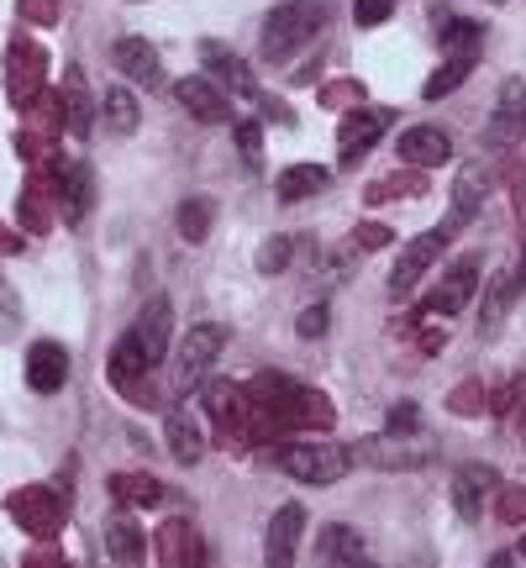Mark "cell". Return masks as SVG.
I'll use <instances>...</instances> for the list:
<instances>
[{
  "label": "cell",
  "instance_id": "1",
  "mask_svg": "<svg viewBox=\"0 0 526 568\" xmlns=\"http://www.w3.org/2000/svg\"><path fill=\"white\" fill-rule=\"evenodd\" d=\"M322 21H326V11L316 0H284V6H274L263 17V63H284L295 48H305V42L322 32Z\"/></svg>",
  "mask_w": 526,
  "mask_h": 568
},
{
  "label": "cell",
  "instance_id": "2",
  "mask_svg": "<svg viewBox=\"0 0 526 568\" xmlns=\"http://www.w3.org/2000/svg\"><path fill=\"white\" fill-rule=\"evenodd\" d=\"M6 510H11V521H17L27 537L48 542V537L63 527V516H69V495L53 485H27V489H17V495H6Z\"/></svg>",
  "mask_w": 526,
  "mask_h": 568
},
{
  "label": "cell",
  "instance_id": "3",
  "mask_svg": "<svg viewBox=\"0 0 526 568\" xmlns=\"http://www.w3.org/2000/svg\"><path fill=\"white\" fill-rule=\"evenodd\" d=\"M280 468L290 479H301V485H337L347 468H353V453L332 443H284Z\"/></svg>",
  "mask_w": 526,
  "mask_h": 568
},
{
  "label": "cell",
  "instance_id": "4",
  "mask_svg": "<svg viewBox=\"0 0 526 568\" xmlns=\"http://www.w3.org/2000/svg\"><path fill=\"white\" fill-rule=\"evenodd\" d=\"M42 74H48V59L32 38H11L6 48V95L17 111H32L42 101Z\"/></svg>",
  "mask_w": 526,
  "mask_h": 568
},
{
  "label": "cell",
  "instance_id": "5",
  "mask_svg": "<svg viewBox=\"0 0 526 568\" xmlns=\"http://www.w3.org/2000/svg\"><path fill=\"white\" fill-rule=\"evenodd\" d=\"M222 343H226V332L222 326H190L180 337V368H174V395H190V389L201 385L205 374H211V364L222 358Z\"/></svg>",
  "mask_w": 526,
  "mask_h": 568
},
{
  "label": "cell",
  "instance_id": "6",
  "mask_svg": "<svg viewBox=\"0 0 526 568\" xmlns=\"http://www.w3.org/2000/svg\"><path fill=\"white\" fill-rule=\"evenodd\" d=\"M205 410H211L216 432H222L232 447H247V443H253V406H247V389L216 379V385L205 389Z\"/></svg>",
  "mask_w": 526,
  "mask_h": 568
},
{
  "label": "cell",
  "instance_id": "7",
  "mask_svg": "<svg viewBox=\"0 0 526 568\" xmlns=\"http://www.w3.org/2000/svg\"><path fill=\"white\" fill-rule=\"evenodd\" d=\"M353 453V464H368V468H422V464H432V447L422 443V437H395V432H385V437H358V443L347 447Z\"/></svg>",
  "mask_w": 526,
  "mask_h": 568
},
{
  "label": "cell",
  "instance_id": "8",
  "mask_svg": "<svg viewBox=\"0 0 526 568\" xmlns=\"http://www.w3.org/2000/svg\"><path fill=\"white\" fill-rule=\"evenodd\" d=\"M485 142L489 148H506V153H516V142H526V84L522 80L500 84V101H495V111H489V122H485Z\"/></svg>",
  "mask_w": 526,
  "mask_h": 568
},
{
  "label": "cell",
  "instance_id": "9",
  "mask_svg": "<svg viewBox=\"0 0 526 568\" xmlns=\"http://www.w3.org/2000/svg\"><path fill=\"white\" fill-rule=\"evenodd\" d=\"M489 184H495V169H489V163H468V169H458V180H453V211H447V222L437 226L443 237L464 232V226L479 216V205H485Z\"/></svg>",
  "mask_w": 526,
  "mask_h": 568
},
{
  "label": "cell",
  "instance_id": "10",
  "mask_svg": "<svg viewBox=\"0 0 526 568\" xmlns=\"http://www.w3.org/2000/svg\"><path fill=\"white\" fill-rule=\"evenodd\" d=\"M447 237L443 232H422L416 243H405V253L395 258V274H390V301H405V295H416V284H422V274L437 258H443Z\"/></svg>",
  "mask_w": 526,
  "mask_h": 568
},
{
  "label": "cell",
  "instance_id": "11",
  "mask_svg": "<svg viewBox=\"0 0 526 568\" xmlns=\"http://www.w3.org/2000/svg\"><path fill=\"white\" fill-rule=\"evenodd\" d=\"M301 537H305V510L290 500V506L274 510V521H269V531H263V564L269 568H295Z\"/></svg>",
  "mask_w": 526,
  "mask_h": 568
},
{
  "label": "cell",
  "instance_id": "12",
  "mask_svg": "<svg viewBox=\"0 0 526 568\" xmlns=\"http://www.w3.org/2000/svg\"><path fill=\"white\" fill-rule=\"evenodd\" d=\"M159 568H211L205 537L190 521H180V516L159 527Z\"/></svg>",
  "mask_w": 526,
  "mask_h": 568
},
{
  "label": "cell",
  "instance_id": "13",
  "mask_svg": "<svg viewBox=\"0 0 526 568\" xmlns=\"http://www.w3.org/2000/svg\"><path fill=\"white\" fill-rule=\"evenodd\" d=\"M474 290H479V258L468 253V258H453V264H447L443 284L432 290L426 311H437V316H458V311L474 301Z\"/></svg>",
  "mask_w": 526,
  "mask_h": 568
},
{
  "label": "cell",
  "instance_id": "14",
  "mask_svg": "<svg viewBox=\"0 0 526 568\" xmlns=\"http://www.w3.org/2000/svg\"><path fill=\"white\" fill-rule=\"evenodd\" d=\"M390 122H395V111H353V116H343V126H337V148H343V163H358L374 148V142L390 132Z\"/></svg>",
  "mask_w": 526,
  "mask_h": 568
},
{
  "label": "cell",
  "instance_id": "15",
  "mask_svg": "<svg viewBox=\"0 0 526 568\" xmlns=\"http://www.w3.org/2000/svg\"><path fill=\"white\" fill-rule=\"evenodd\" d=\"M395 153H401L411 169H443L447 159H453V142H447L443 126H411V132H401V142H395Z\"/></svg>",
  "mask_w": 526,
  "mask_h": 568
},
{
  "label": "cell",
  "instance_id": "16",
  "mask_svg": "<svg viewBox=\"0 0 526 568\" xmlns=\"http://www.w3.org/2000/svg\"><path fill=\"white\" fill-rule=\"evenodd\" d=\"M495 489H500V474H495V468H485V464L458 468V474H453V510H458L464 521H474Z\"/></svg>",
  "mask_w": 526,
  "mask_h": 568
},
{
  "label": "cell",
  "instance_id": "17",
  "mask_svg": "<svg viewBox=\"0 0 526 568\" xmlns=\"http://www.w3.org/2000/svg\"><path fill=\"white\" fill-rule=\"evenodd\" d=\"M59 211H63V222L69 226H80L84 222V211H90V201H95V174H90V163L84 159H69L59 169Z\"/></svg>",
  "mask_w": 526,
  "mask_h": 568
},
{
  "label": "cell",
  "instance_id": "18",
  "mask_svg": "<svg viewBox=\"0 0 526 568\" xmlns=\"http://www.w3.org/2000/svg\"><path fill=\"white\" fill-rule=\"evenodd\" d=\"M111 59H117V69H122L132 84H142V90H159L163 84V63H159V48H153V42L122 38L111 48Z\"/></svg>",
  "mask_w": 526,
  "mask_h": 568
},
{
  "label": "cell",
  "instance_id": "19",
  "mask_svg": "<svg viewBox=\"0 0 526 568\" xmlns=\"http://www.w3.org/2000/svg\"><path fill=\"white\" fill-rule=\"evenodd\" d=\"M27 385L38 389V395H53V389L69 385V347L32 343V353H27Z\"/></svg>",
  "mask_w": 526,
  "mask_h": 568
},
{
  "label": "cell",
  "instance_id": "20",
  "mask_svg": "<svg viewBox=\"0 0 526 568\" xmlns=\"http://www.w3.org/2000/svg\"><path fill=\"white\" fill-rule=\"evenodd\" d=\"M180 105L195 116V122H205V126H216V122H226L232 111H226V95H222V84H211L205 74H190V80H180Z\"/></svg>",
  "mask_w": 526,
  "mask_h": 568
},
{
  "label": "cell",
  "instance_id": "21",
  "mask_svg": "<svg viewBox=\"0 0 526 568\" xmlns=\"http://www.w3.org/2000/svg\"><path fill=\"white\" fill-rule=\"evenodd\" d=\"M105 552H111L117 568H142L148 564V531L132 516H111L105 521Z\"/></svg>",
  "mask_w": 526,
  "mask_h": 568
},
{
  "label": "cell",
  "instance_id": "22",
  "mask_svg": "<svg viewBox=\"0 0 526 568\" xmlns=\"http://www.w3.org/2000/svg\"><path fill=\"white\" fill-rule=\"evenodd\" d=\"M132 337H138V347L148 353V364H163L169 337H174V311H169V301H148V311H142L138 326H132Z\"/></svg>",
  "mask_w": 526,
  "mask_h": 568
},
{
  "label": "cell",
  "instance_id": "23",
  "mask_svg": "<svg viewBox=\"0 0 526 568\" xmlns=\"http://www.w3.org/2000/svg\"><path fill=\"white\" fill-rule=\"evenodd\" d=\"M148 353L138 347V337L127 332L122 343H117V353H111V385L122 389L127 400H142V379H148Z\"/></svg>",
  "mask_w": 526,
  "mask_h": 568
},
{
  "label": "cell",
  "instance_id": "24",
  "mask_svg": "<svg viewBox=\"0 0 526 568\" xmlns=\"http://www.w3.org/2000/svg\"><path fill=\"white\" fill-rule=\"evenodd\" d=\"M201 63L226 84V90H237V95H259V84H253V69H247V63L237 59L232 48H222V42L205 38V42H201Z\"/></svg>",
  "mask_w": 526,
  "mask_h": 568
},
{
  "label": "cell",
  "instance_id": "25",
  "mask_svg": "<svg viewBox=\"0 0 526 568\" xmlns=\"http://www.w3.org/2000/svg\"><path fill=\"white\" fill-rule=\"evenodd\" d=\"M316 564L322 568H358L364 564V537L353 527H326L316 542Z\"/></svg>",
  "mask_w": 526,
  "mask_h": 568
},
{
  "label": "cell",
  "instance_id": "26",
  "mask_svg": "<svg viewBox=\"0 0 526 568\" xmlns=\"http://www.w3.org/2000/svg\"><path fill=\"white\" fill-rule=\"evenodd\" d=\"M163 443H169V453H174L184 468L201 464V453H205V437H201V426H195L190 410H169V422H163Z\"/></svg>",
  "mask_w": 526,
  "mask_h": 568
},
{
  "label": "cell",
  "instance_id": "27",
  "mask_svg": "<svg viewBox=\"0 0 526 568\" xmlns=\"http://www.w3.org/2000/svg\"><path fill=\"white\" fill-rule=\"evenodd\" d=\"M105 489H111L117 506H138V510H148V506H159L163 500V485L153 479V474H111Z\"/></svg>",
  "mask_w": 526,
  "mask_h": 568
},
{
  "label": "cell",
  "instance_id": "28",
  "mask_svg": "<svg viewBox=\"0 0 526 568\" xmlns=\"http://www.w3.org/2000/svg\"><path fill=\"white\" fill-rule=\"evenodd\" d=\"M522 290H516V268H500L495 280L485 284V305H479V322H485V332H495V326L506 322L510 301H516Z\"/></svg>",
  "mask_w": 526,
  "mask_h": 568
},
{
  "label": "cell",
  "instance_id": "29",
  "mask_svg": "<svg viewBox=\"0 0 526 568\" xmlns=\"http://www.w3.org/2000/svg\"><path fill=\"white\" fill-rule=\"evenodd\" d=\"M326 180H332V174L316 169V163H295V169H284L280 174V201L295 205V201H305V195H322Z\"/></svg>",
  "mask_w": 526,
  "mask_h": 568
},
{
  "label": "cell",
  "instance_id": "30",
  "mask_svg": "<svg viewBox=\"0 0 526 568\" xmlns=\"http://www.w3.org/2000/svg\"><path fill=\"white\" fill-rule=\"evenodd\" d=\"M437 42H443L447 59H479V42H485V27L479 21H447L443 32H437Z\"/></svg>",
  "mask_w": 526,
  "mask_h": 568
},
{
  "label": "cell",
  "instance_id": "31",
  "mask_svg": "<svg viewBox=\"0 0 526 568\" xmlns=\"http://www.w3.org/2000/svg\"><path fill=\"white\" fill-rule=\"evenodd\" d=\"M105 126H111L117 138H132V132H138V95H132L127 84H111V90H105Z\"/></svg>",
  "mask_w": 526,
  "mask_h": 568
},
{
  "label": "cell",
  "instance_id": "32",
  "mask_svg": "<svg viewBox=\"0 0 526 568\" xmlns=\"http://www.w3.org/2000/svg\"><path fill=\"white\" fill-rule=\"evenodd\" d=\"M48 195L59 201V184L48 190V180H42V174H32V180H27V190H21V216H27V226H32V232H42V226H53Z\"/></svg>",
  "mask_w": 526,
  "mask_h": 568
},
{
  "label": "cell",
  "instance_id": "33",
  "mask_svg": "<svg viewBox=\"0 0 526 568\" xmlns=\"http://www.w3.org/2000/svg\"><path fill=\"white\" fill-rule=\"evenodd\" d=\"M211 222H216V205L205 201V195L180 201V237L184 243H205V237H211Z\"/></svg>",
  "mask_w": 526,
  "mask_h": 568
},
{
  "label": "cell",
  "instance_id": "34",
  "mask_svg": "<svg viewBox=\"0 0 526 568\" xmlns=\"http://www.w3.org/2000/svg\"><path fill=\"white\" fill-rule=\"evenodd\" d=\"M63 126H69V132H74V138H84V132H90V95H84V80L80 74H69V80H63Z\"/></svg>",
  "mask_w": 526,
  "mask_h": 568
},
{
  "label": "cell",
  "instance_id": "35",
  "mask_svg": "<svg viewBox=\"0 0 526 568\" xmlns=\"http://www.w3.org/2000/svg\"><path fill=\"white\" fill-rule=\"evenodd\" d=\"M401 195H426V174L422 169H411V174H385V180H374L368 184V201L380 205V201H401Z\"/></svg>",
  "mask_w": 526,
  "mask_h": 568
},
{
  "label": "cell",
  "instance_id": "36",
  "mask_svg": "<svg viewBox=\"0 0 526 568\" xmlns=\"http://www.w3.org/2000/svg\"><path fill=\"white\" fill-rule=\"evenodd\" d=\"M468 69H474L468 59H443L437 69H432V80L422 84V95H426V101H443V95H453V90L468 80Z\"/></svg>",
  "mask_w": 526,
  "mask_h": 568
},
{
  "label": "cell",
  "instance_id": "37",
  "mask_svg": "<svg viewBox=\"0 0 526 568\" xmlns=\"http://www.w3.org/2000/svg\"><path fill=\"white\" fill-rule=\"evenodd\" d=\"M495 510L506 527H526V485H500L495 489Z\"/></svg>",
  "mask_w": 526,
  "mask_h": 568
},
{
  "label": "cell",
  "instance_id": "38",
  "mask_svg": "<svg viewBox=\"0 0 526 568\" xmlns=\"http://www.w3.org/2000/svg\"><path fill=\"white\" fill-rule=\"evenodd\" d=\"M447 410H453V416H474V410H485V385H479V379H464V385L447 395Z\"/></svg>",
  "mask_w": 526,
  "mask_h": 568
},
{
  "label": "cell",
  "instance_id": "39",
  "mask_svg": "<svg viewBox=\"0 0 526 568\" xmlns=\"http://www.w3.org/2000/svg\"><path fill=\"white\" fill-rule=\"evenodd\" d=\"M290 253H295V237H269V243L259 247V268L263 274H284Z\"/></svg>",
  "mask_w": 526,
  "mask_h": 568
},
{
  "label": "cell",
  "instance_id": "40",
  "mask_svg": "<svg viewBox=\"0 0 526 568\" xmlns=\"http://www.w3.org/2000/svg\"><path fill=\"white\" fill-rule=\"evenodd\" d=\"M390 432H395V437H422V406H416V400L390 406Z\"/></svg>",
  "mask_w": 526,
  "mask_h": 568
},
{
  "label": "cell",
  "instance_id": "41",
  "mask_svg": "<svg viewBox=\"0 0 526 568\" xmlns=\"http://www.w3.org/2000/svg\"><path fill=\"white\" fill-rule=\"evenodd\" d=\"M353 243L364 247V253H380V247L395 243V232H390V226H380V222H364V226H353Z\"/></svg>",
  "mask_w": 526,
  "mask_h": 568
},
{
  "label": "cell",
  "instance_id": "42",
  "mask_svg": "<svg viewBox=\"0 0 526 568\" xmlns=\"http://www.w3.org/2000/svg\"><path fill=\"white\" fill-rule=\"evenodd\" d=\"M237 153L247 163H263V126L259 122H237Z\"/></svg>",
  "mask_w": 526,
  "mask_h": 568
},
{
  "label": "cell",
  "instance_id": "43",
  "mask_svg": "<svg viewBox=\"0 0 526 568\" xmlns=\"http://www.w3.org/2000/svg\"><path fill=\"white\" fill-rule=\"evenodd\" d=\"M390 11H395V0H353V21L358 27H380V21H390Z\"/></svg>",
  "mask_w": 526,
  "mask_h": 568
},
{
  "label": "cell",
  "instance_id": "44",
  "mask_svg": "<svg viewBox=\"0 0 526 568\" xmlns=\"http://www.w3.org/2000/svg\"><path fill=\"white\" fill-rule=\"evenodd\" d=\"M326 322H332V311H326V305H305L301 322H295V332H301V337H322Z\"/></svg>",
  "mask_w": 526,
  "mask_h": 568
},
{
  "label": "cell",
  "instance_id": "45",
  "mask_svg": "<svg viewBox=\"0 0 526 568\" xmlns=\"http://www.w3.org/2000/svg\"><path fill=\"white\" fill-rule=\"evenodd\" d=\"M17 6H21V17L38 21V27H53V21H59V0H17Z\"/></svg>",
  "mask_w": 526,
  "mask_h": 568
},
{
  "label": "cell",
  "instance_id": "46",
  "mask_svg": "<svg viewBox=\"0 0 526 568\" xmlns=\"http://www.w3.org/2000/svg\"><path fill=\"white\" fill-rule=\"evenodd\" d=\"M21 568H69V564H63V558L48 548V542H38V548L27 552V564H21Z\"/></svg>",
  "mask_w": 526,
  "mask_h": 568
},
{
  "label": "cell",
  "instance_id": "47",
  "mask_svg": "<svg viewBox=\"0 0 526 568\" xmlns=\"http://www.w3.org/2000/svg\"><path fill=\"white\" fill-rule=\"evenodd\" d=\"M358 95H364V90H358V84H326V90H322V101H326V105L358 101Z\"/></svg>",
  "mask_w": 526,
  "mask_h": 568
},
{
  "label": "cell",
  "instance_id": "48",
  "mask_svg": "<svg viewBox=\"0 0 526 568\" xmlns=\"http://www.w3.org/2000/svg\"><path fill=\"white\" fill-rule=\"evenodd\" d=\"M510 195H516V216H522V226H526V169L510 174Z\"/></svg>",
  "mask_w": 526,
  "mask_h": 568
},
{
  "label": "cell",
  "instance_id": "49",
  "mask_svg": "<svg viewBox=\"0 0 526 568\" xmlns=\"http://www.w3.org/2000/svg\"><path fill=\"white\" fill-rule=\"evenodd\" d=\"M17 247H21V237L6 222H0V253H17Z\"/></svg>",
  "mask_w": 526,
  "mask_h": 568
},
{
  "label": "cell",
  "instance_id": "50",
  "mask_svg": "<svg viewBox=\"0 0 526 568\" xmlns=\"http://www.w3.org/2000/svg\"><path fill=\"white\" fill-rule=\"evenodd\" d=\"M489 568H516V552H495V558H489Z\"/></svg>",
  "mask_w": 526,
  "mask_h": 568
},
{
  "label": "cell",
  "instance_id": "51",
  "mask_svg": "<svg viewBox=\"0 0 526 568\" xmlns=\"http://www.w3.org/2000/svg\"><path fill=\"white\" fill-rule=\"evenodd\" d=\"M516 290H526V247H522V264H516Z\"/></svg>",
  "mask_w": 526,
  "mask_h": 568
},
{
  "label": "cell",
  "instance_id": "52",
  "mask_svg": "<svg viewBox=\"0 0 526 568\" xmlns=\"http://www.w3.org/2000/svg\"><path fill=\"white\" fill-rule=\"evenodd\" d=\"M522 558H526V537H522Z\"/></svg>",
  "mask_w": 526,
  "mask_h": 568
},
{
  "label": "cell",
  "instance_id": "53",
  "mask_svg": "<svg viewBox=\"0 0 526 568\" xmlns=\"http://www.w3.org/2000/svg\"><path fill=\"white\" fill-rule=\"evenodd\" d=\"M358 568H374V564H358Z\"/></svg>",
  "mask_w": 526,
  "mask_h": 568
},
{
  "label": "cell",
  "instance_id": "54",
  "mask_svg": "<svg viewBox=\"0 0 526 568\" xmlns=\"http://www.w3.org/2000/svg\"><path fill=\"white\" fill-rule=\"evenodd\" d=\"M489 6H500V0H489Z\"/></svg>",
  "mask_w": 526,
  "mask_h": 568
},
{
  "label": "cell",
  "instance_id": "55",
  "mask_svg": "<svg viewBox=\"0 0 526 568\" xmlns=\"http://www.w3.org/2000/svg\"><path fill=\"white\" fill-rule=\"evenodd\" d=\"M522 437H526V426H522Z\"/></svg>",
  "mask_w": 526,
  "mask_h": 568
}]
</instances>
